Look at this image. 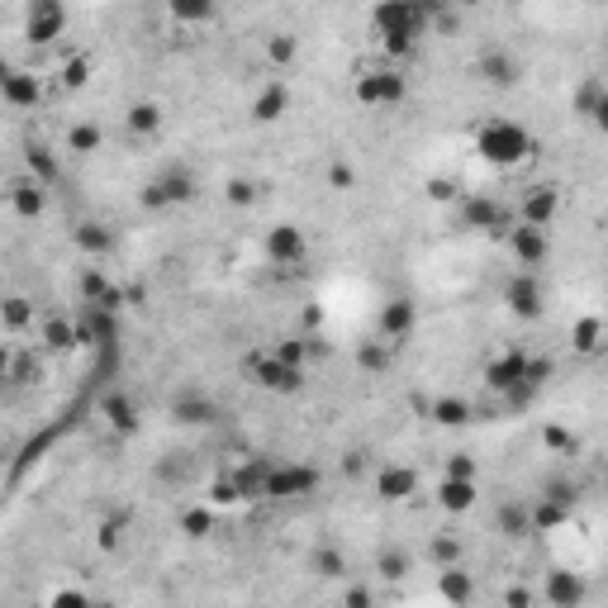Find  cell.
Wrapping results in <instances>:
<instances>
[{
	"label": "cell",
	"instance_id": "6da1fadb",
	"mask_svg": "<svg viewBox=\"0 0 608 608\" xmlns=\"http://www.w3.org/2000/svg\"><path fill=\"white\" fill-rule=\"evenodd\" d=\"M480 148L489 152V158H499V162H518L523 152H528V133H523L518 124H509V120H495V124H485Z\"/></svg>",
	"mask_w": 608,
	"mask_h": 608
}]
</instances>
